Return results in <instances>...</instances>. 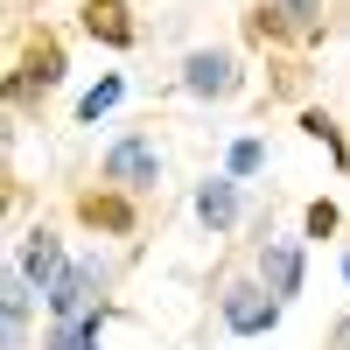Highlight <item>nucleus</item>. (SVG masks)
<instances>
[{"label": "nucleus", "mask_w": 350, "mask_h": 350, "mask_svg": "<svg viewBox=\"0 0 350 350\" xmlns=\"http://www.w3.org/2000/svg\"><path fill=\"white\" fill-rule=\"evenodd\" d=\"M224 323L239 336H267L280 323V301L267 295V287H231V295H224Z\"/></svg>", "instance_id": "f257e3e1"}, {"label": "nucleus", "mask_w": 350, "mask_h": 350, "mask_svg": "<svg viewBox=\"0 0 350 350\" xmlns=\"http://www.w3.org/2000/svg\"><path fill=\"white\" fill-rule=\"evenodd\" d=\"M183 84L196 98H224V92H239V64H231L224 49H196L189 64H183Z\"/></svg>", "instance_id": "f03ea898"}, {"label": "nucleus", "mask_w": 350, "mask_h": 350, "mask_svg": "<svg viewBox=\"0 0 350 350\" xmlns=\"http://www.w3.org/2000/svg\"><path fill=\"white\" fill-rule=\"evenodd\" d=\"M105 175H112V183H154V175H161V161H154V148H148V140H120V148H112L105 154Z\"/></svg>", "instance_id": "7ed1b4c3"}, {"label": "nucleus", "mask_w": 350, "mask_h": 350, "mask_svg": "<svg viewBox=\"0 0 350 350\" xmlns=\"http://www.w3.org/2000/svg\"><path fill=\"white\" fill-rule=\"evenodd\" d=\"M92 287H98V267H70L49 287V308L64 315V323H77V315H92Z\"/></svg>", "instance_id": "20e7f679"}, {"label": "nucleus", "mask_w": 350, "mask_h": 350, "mask_svg": "<svg viewBox=\"0 0 350 350\" xmlns=\"http://www.w3.org/2000/svg\"><path fill=\"white\" fill-rule=\"evenodd\" d=\"M259 273H267V295H273V301L295 295V287H301V252L287 245V239H273L267 252H259Z\"/></svg>", "instance_id": "39448f33"}, {"label": "nucleus", "mask_w": 350, "mask_h": 350, "mask_svg": "<svg viewBox=\"0 0 350 350\" xmlns=\"http://www.w3.org/2000/svg\"><path fill=\"white\" fill-rule=\"evenodd\" d=\"M84 28H92L98 42L126 49L133 42V21H126V0H84Z\"/></svg>", "instance_id": "423d86ee"}, {"label": "nucleus", "mask_w": 350, "mask_h": 350, "mask_svg": "<svg viewBox=\"0 0 350 350\" xmlns=\"http://www.w3.org/2000/svg\"><path fill=\"white\" fill-rule=\"evenodd\" d=\"M56 77H64V49H56V42H36V49H28V64H21V77H14V98L36 92V84L49 92Z\"/></svg>", "instance_id": "0eeeda50"}, {"label": "nucleus", "mask_w": 350, "mask_h": 350, "mask_svg": "<svg viewBox=\"0 0 350 350\" xmlns=\"http://www.w3.org/2000/svg\"><path fill=\"white\" fill-rule=\"evenodd\" d=\"M21 273L36 280L42 295H49L56 280H64V252H56V239H49V231H42V239H28V252H21Z\"/></svg>", "instance_id": "6e6552de"}, {"label": "nucleus", "mask_w": 350, "mask_h": 350, "mask_svg": "<svg viewBox=\"0 0 350 350\" xmlns=\"http://www.w3.org/2000/svg\"><path fill=\"white\" fill-rule=\"evenodd\" d=\"M196 217L211 224V231H224L231 217H239V196H231V183H203V189H196Z\"/></svg>", "instance_id": "1a4fd4ad"}, {"label": "nucleus", "mask_w": 350, "mask_h": 350, "mask_svg": "<svg viewBox=\"0 0 350 350\" xmlns=\"http://www.w3.org/2000/svg\"><path fill=\"white\" fill-rule=\"evenodd\" d=\"M49 350H98V315H77V323H64L49 336Z\"/></svg>", "instance_id": "9d476101"}, {"label": "nucleus", "mask_w": 350, "mask_h": 350, "mask_svg": "<svg viewBox=\"0 0 350 350\" xmlns=\"http://www.w3.org/2000/svg\"><path fill=\"white\" fill-rule=\"evenodd\" d=\"M84 217H92V224H105V231H126V224H133L120 196H84Z\"/></svg>", "instance_id": "9b49d317"}, {"label": "nucleus", "mask_w": 350, "mask_h": 350, "mask_svg": "<svg viewBox=\"0 0 350 350\" xmlns=\"http://www.w3.org/2000/svg\"><path fill=\"white\" fill-rule=\"evenodd\" d=\"M120 92H126V84H120V77H105L98 92H84V105H77V120H98V112H112V105H120Z\"/></svg>", "instance_id": "f8f14e48"}, {"label": "nucleus", "mask_w": 350, "mask_h": 350, "mask_svg": "<svg viewBox=\"0 0 350 350\" xmlns=\"http://www.w3.org/2000/svg\"><path fill=\"white\" fill-rule=\"evenodd\" d=\"M21 315H28V273H8V343L21 336Z\"/></svg>", "instance_id": "ddd939ff"}, {"label": "nucleus", "mask_w": 350, "mask_h": 350, "mask_svg": "<svg viewBox=\"0 0 350 350\" xmlns=\"http://www.w3.org/2000/svg\"><path fill=\"white\" fill-rule=\"evenodd\" d=\"M259 168V140H239V148H231V175H252Z\"/></svg>", "instance_id": "4468645a"}, {"label": "nucleus", "mask_w": 350, "mask_h": 350, "mask_svg": "<svg viewBox=\"0 0 350 350\" xmlns=\"http://www.w3.org/2000/svg\"><path fill=\"white\" fill-rule=\"evenodd\" d=\"M308 231H315V239L336 231V203H308Z\"/></svg>", "instance_id": "2eb2a0df"}, {"label": "nucleus", "mask_w": 350, "mask_h": 350, "mask_svg": "<svg viewBox=\"0 0 350 350\" xmlns=\"http://www.w3.org/2000/svg\"><path fill=\"white\" fill-rule=\"evenodd\" d=\"M287 14H295V21H308V14H315V0H287Z\"/></svg>", "instance_id": "dca6fc26"}, {"label": "nucleus", "mask_w": 350, "mask_h": 350, "mask_svg": "<svg viewBox=\"0 0 350 350\" xmlns=\"http://www.w3.org/2000/svg\"><path fill=\"white\" fill-rule=\"evenodd\" d=\"M343 273H350V259H343Z\"/></svg>", "instance_id": "f3484780"}]
</instances>
